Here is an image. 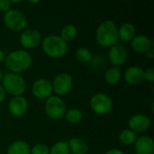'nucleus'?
<instances>
[{
	"mask_svg": "<svg viewBox=\"0 0 154 154\" xmlns=\"http://www.w3.org/2000/svg\"><path fill=\"white\" fill-rule=\"evenodd\" d=\"M96 40L104 48H111L117 44L119 37L116 24L111 20H106L100 23L96 32Z\"/></svg>",
	"mask_w": 154,
	"mask_h": 154,
	"instance_id": "f257e3e1",
	"label": "nucleus"
},
{
	"mask_svg": "<svg viewBox=\"0 0 154 154\" xmlns=\"http://www.w3.org/2000/svg\"><path fill=\"white\" fill-rule=\"evenodd\" d=\"M5 66L11 71V73L19 74L26 71L32 65L31 54L23 50L14 51L9 53L5 59Z\"/></svg>",
	"mask_w": 154,
	"mask_h": 154,
	"instance_id": "f03ea898",
	"label": "nucleus"
},
{
	"mask_svg": "<svg viewBox=\"0 0 154 154\" xmlns=\"http://www.w3.org/2000/svg\"><path fill=\"white\" fill-rule=\"evenodd\" d=\"M43 52L51 58L59 59L63 57L68 51V44L60 35L51 34L46 36L42 42Z\"/></svg>",
	"mask_w": 154,
	"mask_h": 154,
	"instance_id": "7ed1b4c3",
	"label": "nucleus"
},
{
	"mask_svg": "<svg viewBox=\"0 0 154 154\" xmlns=\"http://www.w3.org/2000/svg\"><path fill=\"white\" fill-rule=\"evenodd\" d=\"M2 82L5 93L14 97H21L26 90V82L20 74L6 73L4 75Z\"/></svg>",
	"mask_w": 154,
	"mask_h": 154,
	"instance_id": "20e7f679",
	"label": "nucleus"
},
{
	"mask_svg": "<svg viewBox=\"0 0 154 154\" xmlns=\"http://www.w3.org/2000/svg\"><path fill=\"white\" fill-rule=\"evenodd\" d=\"M5 25L11 31L21 32L27 25V18L25 14L17 9H10L4 15Z\"/></svg>",
	"mask_w": 154,
	"mask_h": 154,
	"instance_id": "39448f33",
	"label": "nucleus"
},
{
	"mask_svg": "<svg viewBox=\"0 0 154 154\" xmlns=\"http://www.w3.org/2000/svg\"><path fill=\"white\" fill-rule=\"evenodd\" d=\"M44 109L47 116L54 120L63 118L67 111L64 101L58 96H51L47 98L45 101Z\"/></svg>",
	"mask_w": 154,
	"mask_h": 154,
	"instance_id": "423d86ee",
	"label": "nucleus"
},
{
	"mask_svg": "<svg viewBox=\"0 0 154 154\" xmlns=\"http://www.w3.org/2000/svg\"><path fill=\"white\" fill-rule=\"evenodd\" d=\"M90 107L97 115H106L113 108L112 98L105 93H97L90 99Z\"/></svg>",
	"mask_w": 154,
	"mask_h": 154,
	"instance_id": "0eeeda50",
	"label": "nucleus"
},
{
	"mask_svg": "<svg viewBox=\"0 0 154 154\" xmlns=\"http://www.w3.org/2000/svg\"><path fill=\"white\" fill-rule=\"evenodd\" d=\"M51 85L52 91H54L58 95V97H61L69 93L73 87V79L69 73L60 72L54 78Z\"/></svg>",
	"mask_w": 154,
	"mask_h": 154,
	"instance_id": "6e6552de",
	"label": "nucleus"
},
{
	"mask_svg": "<svg viewBox=\"0 0 154 154\" xmlns=\"http://www.w3.org/2000/svg\"><path fill=\"white\" fill-rule=\"evenodd\" d=\"M42 42V35L36 29H27L24 30L20 37L19 42L25 49L36 48Z\"/></svg>",
	"mask_w": 154,
	"mask_h": 154,
	"instance_id": "1a4fd4ad",
	"label": "nucleus"
},
{
	"mask_svg": "<svg viewBox=\"0 0 154 154\" xmlns=\"http://www.w3.org/2000/svg\"><path fill=\"white\" fill-rule=\"evenodd\" d=\"M32 93L33 97L38 99H47L51 96L52 85L48 79H39L33 82L32 86Z\"/></svg>",
	"mask_w": 154,
	"mask_h": 154,
	"instance_id": "9d476101",
	"label": "nucleus"
},
{
	"mask_svg": "<svg viewBox=\"0 0 154 154\" xmlns=\"http://www.w3.org/2000/svg\"><path fill=\"white\" fill-rule=\"evenodd\" d=\"M128 57L126 48L123 44H116L112 46L108 52V59L114 67H119L124 65Z\"/></svg>",
	"mask_w": 154,
	"mask_h": 154,
	"instance_id": "9b49d317",
	"label": "nucleus"
},
{
	"mask_svg": "<svg viewBox=\"0 0 154 154\" xmlns=\"http://www.w3.org/2000/svg\"><path fill=\"white\" fill-rule=\"evenodd\" d=\"M129 128L134 133H143L146 132L151 126L150 118L143 114H137L133 116L128 122Z\"/></svg>",
	"mask_w": 154,
	"mask_h": 154,
	"instance_id": "f8f14e48",
	"label": "nucleus"
},
{
	"mask_svg": "<svg viewBox=\"0 0 154 154\" xmlns=\"http://www.w3.org/2000/svg\"><path fill=\"white\" fill-rule=\"evenodd\" d=\"M8 109L11 115L14 116H22L28 109V102L23 96L14 97L8 104Z\"/></svg>",
	"mask_w": 154,
	"mask_h": 154,
	"instance_id": "ddd939ff",
	"label": "nucleus"
},
{
	"mask_svg": "<svg viewBox=\"0 0 154 154\" xmlns=\"http://www.w3.org/2000/svg\"><path fill=\"white\" fill-rule=\"evenodd\" d=\"M132 48L138 53H147L151 49H152V42L147 36L139 34L132 40Z\"/></svg>",
	"mask_w": 154,
	"mask_h": 154,
	"instance_id": "4468645a",
	"label": "nucleus"
},
{
	"mask_svg": "<svg viewBox=\"0 0 154 154\" xmlns=\"http://www.w3.org/2000/svg\"><path fill=\"white\" fill-rule=\"evenodd\" d=\"M134 149L137 154H153L154 142L152 138L147 135L137 138L134 143Z\"/></svg>",
	"mask_w": 154,
	"mask_h": 154,
	"instance_id": "2eb2a0df",
	"label": "nucleus"
},
{
	"mask_svg": "<svg viewBox=\"0 0 154 154\" xmlns=\"http://www.w3.org/2000/svg\"><path fill=\"white\" fill-rule=\"evenodd\" d=\"M124 78L128 84L137 85L144 79L143 69L137 66H132L125 70Z\"/></svg>",
	"mask_w": 154,
	"mask_h": 154,
	"instance_id": "dca6fc26",
	"label": "nucleus"
},
{
	"mask_svg": "<svg viewBox=\"0 0 154 154\" xmlns=\"http://www.w3.org/2000/svg\"><path fill=\"white\" fill-rule=\"evenodd\" d=\"M136 36V29L130 23H123L118 29V37L121 41L126 42L132 41Z\"/></svg>",
	"mask_w": 154,
	"mask_h": 154,
	"instance_id": "f3484780",
	"label": "nucleus"
},
{
	"mask_svg": "<svg viewBox=\"0 0 154 154\" xmlns=\"http://www.w3.org/2000/svg\"><path fill=\"white\" fill-rule=\"evenodd\" d=\"M68 144L70 152L73 154H87L88 152V143L80 138H72Z\"/></svg>",
	"mask_w": 154,
	"mask_h": 154,
	"instance_id": "a211bd4d",
	"label": "nucleus"
},
{
	"mask_svg": "<svg viewBox=\"0 0 154 154\" xmlns=\"http://www.w3.org/2000/svg\"><path fill=\"white\" fill-rule=\"evenodd\" d=\"M30 146L23 141L14 142L8 146L7 149V154H30Z\"/></svg>",
	"mask_w": 154,
	"mask_h": 154,
	"instance_id": "6ab92c4d",
	"label": "nucleus"
},
{
	"mask_svg": "<svg viewBox=\"0 0 154 154\" xmlns=\"http://www.w3.org/2000/svg\"><path fill=\"white\" fill-rule=\"evenodd\" d=\"M78 34V29L74 24H66L60 31V38L65 42H72Z\"/></svg>",
	"mask_w": 154,
	"mask_h": 154,
	"instance_id": "aec40b11",
	"label": "nucleus"
},
{
	"mask_svg": "<svg viewBox=\"0 0 154 154\" xmlns=\"http://www.w3.org/2000/svg\"><path fill=\"white\" fill-rule=\"evenodd\" d=\"M105 79L109 85H116L121 79V70L117 67L109 68L105 73Z\"/></svg>",
	"mask_w": 154,
	"mask_h": 154,
	"instance_id": "412c9836",
	"label": "nucleus"
},
{
	"mask_svg": "<svg viewBox=\"0 0 154 154\" xmlns=\"http://www.w3.org/2000/svg\"><path fill=\"white\" fill-rule=\"evenodd\" d=\"M64 117L69 124L75 125L82 120L83 114L79 108H70L68 111H66Z\"/></svg>",
	"mask_w": 154,
	"mask_h": 154,
	"instance_id": "4be33fe9",
	"label": "nucleus"
},
{
	"mask_svg": "<svg viewBox=\"0 0 154 154\" xmlns=\"http://www.w3.org/2000/svg\"><path fill=\"white\" fill-rule=\"evenodd\" d=\"M119 140L123 144L125 145H132L137 140V135L135 133L131 131L130 129L123 130L119 134Z\"/></svg>",
	"mask_w": 154,
	"mask_h": 154,
	"instance_id": "5701e85b",
	"label": "nucleus"
},
{
	"mask_svg": "<svg viewBox=\"0 0 154 154\" xmlns=\"http://www.w3.org/2000/svg\"><path fill=\"white\" fill-rule=\"evenodd\" d=\"M50 154H70L68 143L65 141L57 142L50 150Z\"/></svg>",
	"mask_w": 154,
	"mask_h": 154,
	"instance_id": "b1692460",
	"label": "nucleus"
},
{
	"mask_svg": "<svg viewBox=\"0 0 154 154\" xmlns=\"http://www.w3.org/2000/svg\"><path fill=\"white\" fill-rule=\"evenodd\" d=\"M75 56H76V59L79 61L83 62V63L89 62L92 60V54H91L90 51L88 49H87V48H84V47L79 48L76 51Z\"/></svg>",
	"mask_w": 154,
	"mask_h": 154,
	"instance_id": "393cba45",
	"label": "nucleus"
},
{
	"mask_svg": "<svg viewBox=\"0 0 154 154\" xmlns=\"http://www.w3.org/2000/svg\"><path fill=\"white\" fill-rule=\"evenodd\" d=\"M30 154H50V149L44 143H37L32 148Z\"/></svg>",
	"mask_w": 154,
	"mask_h": 154,
	"instance_id": "a878e982",
	"label": "nucleus"
},
{
	"mask_svg": "<svg viewBox=\"0 0 154 154\" xmlns=\"http://www.w3.org/2000/svg\"><path fill=\"white\" fill-rule=\"evenodd\" d=\"M143 77L148 82L152 83L154 81V69L153 68H148L147 69L143 70Z\"/></svg>",
	"mask_w": 154,
	"mask_h": 154,
	"instance_id": "bb28decb",
	"label": "nucleus"
},
{
	"mask_svg": "<svg viewBox=\"0 0 154 154\" xmlns=\"http://www.w3.org/2000/svg\"><path fill=\"white\" fill-rule=\"evenodd\" d=\"M11 9V2L9 0H0V11L8 12Z\"/></svg>",
	"mask_w": 154,
	"mask_h": 154,
	"instance_id": "cd10ccee",
	"label": "nucleus"
},
{
	"mask_svg": "<svg viewBox=\"0 0 154 154\" xmlns=\"http://www.w3.org/2000/svg\"><path fill=\"white\" fill-rule=\"evenodd\" d=\"M105 154H125L124 152H122L119 149H110L107 152H106Z\"/></svg>",
	"mask_w": 154,
	"mask_h": 154,
	"instance_id": "c85d7f7f",
	"label": "nucleus"
},
{
	"mask_svg": "<svg viewBox=\"0 0 154 154\" xmlns=\"http://www.w3.org/2000/svg\"><path fill=\"white\" fill-rule=\"evenodd\" d=\"M5 95H6V93H5V89H4L3 86L0 85V104L5 100Z\"/></svg>",
	"mask_w": 154,
	"mask_h": 154,
	"instance_id": "c756f323",
	"label": "nucleus"
},
{
	"mask_svg": "<svg viewBox=\"0 0 154 154\" xmlns=\"http://www.w3.org/2000/svg\"><path fill=\"white\" fill-rule=\"evenodd\" d=\"M5 59V52L0 49V63H2Z\"/></svg>",
	"mask_w": 154,
	"mask_h": 154,
	"instance_id": "7c9ffc66",
	"label": "nucleus"
},
{
	"mask_svg": "<svg viewBox=\"0 0 154 154\" xmlns=\"http://www.w3.org/2000/svg\"><path fill=\"white\" fill-rule=\"evenodd\" d=\"M146 55H147V57H148V58L152 59V58H153V50H152V49H151V50L146 53Z\"/></svg>",
	"mask_w": 154,
	"mask_h": 154,
	"instance_id": "2f4dec72",
	"label": "nucleus"
},
{
	"mask_svg": "<svg viewBox=\"0 0 154 154\" xmlns=\"http://www.w3.org/2000/svg\"><path fill=\"white\" fill-rule=\"evenodd\" d=\"M3 78H4V74H3V72H2V70L0 69V82L3 80Z\"/></svg>",
	"mask_w": 154,
	"mask_h": 154,
	"instance_id": "473e14b6",
	"label": "nucleus"
}]
</instances>
